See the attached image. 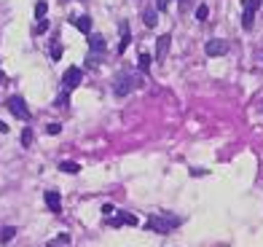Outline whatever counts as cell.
I'll use <instances>...</instances> for the list:
<instances>
[{"label": "cell", "mask_w": 263, "mask_h": 247, "mask_svg": "<svg viewBox=\"0 0 263 247\" xmlns=\"http://www.w3.org/2000/svg\"><path fill=\"white\" fill-rule=\"evenodd\" d=\"M170 43H172V35H161L156 41V62H164L166 54H170Z\"/></svg>", "instance_id": "cell-9"}, {"label": "cell", "mask_w": 263, "mask_h": 247, "mask_svg": "<svg viewBox=\"0 0 263 247\" xmlns=\"http://www.w3.org/2000/svg\"><path fill=\"white\" fill-rule=\"evenodd\" d=\"M59 129H62L59 124H49V129H46V132H49V135H59Z\"/></svg>", "instance_id": "cell-23"}, {"label": "cell", "mask_w": 263, "mask_h": 247, "mask_svg": "<svg viewBox=\"0 0 263 247\" xmlns=\"http://www.w3.org/2000/svg\"><path fill=\"white\" fill-rule=\"evenodd\" d=\"M32 143V129H25L22 132V145H30Z\"/></svg>", "instance_id": "cell-21"}, {"label": "cell", "mask_w": 263, "mask_h": 247, "mask_svg": "<svg viewBox=\"0 0 263 247\" xmlns=\"http://www.w3.org/2000/svg\"><path fill=\"white\" fill-rule=\"evenodd\" d=\"M204 54L207 56H223L229 54V41H220V38H212L204 43Z\"/></svg>", "instance_id": "cell-7"}, {"label": "cell", "mask_w": 263, "mask_h": 247, "mask_svg": "<svg viewBox=\"0 0 263 247\" xmlns=\"http://www.w3.org/2000/svg\"><path fill=\"white\" fill-rule=\"evenodd\" d=\"M73 25H76V30L91 35V19H89V16H76V19H73Z\"/></svg>", "instance_id": "cell-13"}, {"label": "cell", "mask_w": 263, "mask_h": 247, "mask_svg": "<svg viewBox=\"0 0 263 247\" xmlns=\"http://www.w3.org/2000/svg\"><path fill=\"white\" fill-rule=\"evenodd\" d=\"M188 6H191V0H180V8L183 11H188Z\"/></svg>", "instance_id": "cell-27"}, {"label": "cell", "mask_w": 263, "mask_h": 247, "mask_svg": "<svg viewBox=\"0 0 263 247\" xmlns=\"http://www.w3.org/2000/svg\"><path fill=\"white\" fill-rule=\"evenodd\" d=\"M14 237H16V229L14 226H3V229H0V244H8Z\"/></svg>", "instance_id": "cell-14"}, {"label": "cell", "mask_w": 263, "mask_h": 247, "mask_svg": "<svg viewBox=\"0 0 263 247\" xmlns=\"http://www.w3.org/2000/svg\"><path fill=\"white\" fill-rule=\"evenodd\" d=\"M118 32H121V43H118V49H116V54L121 56V54L126 51V46L132 43V32H129V25H126V22H121V25H118Z\"/></svg>", "instance_id": "cell-10"}, {"label": "cell", "mask_w": 263, "mask_h": 247, "mask_svg": "<svg viewBox=\"0 0 263 247\" xmlns=\"http://www.w3.org/2000/svg\"><path fill=\"white\" fill-rule=\"evenodd\" d=\"M102 215H105V220H107V215H113V204H105L102 207Z\"/></svg>", "instance_id": "cell-25"}, {"label": "cell", "mask_w": 263, "mask_h": 247, "mask_svg": "<svg viewBox=\"0 0 263 247\" xmlns=\"http://www.w3.org/2000/svg\"><path fill=\"white\" fill-rule=\"evenodd\" d=\"M67 244H70V237H67V234H59V237H57V239H51L46 247H67Z\"/></svg>", "instance_id": "cell-17"}, {"label": "cell", "mask_w": 263, "mask_h": 247, "mask_svg": "<svg viewBox=\"0 0 263 247\" xmlns=\"http://www.w3.org/2000/svg\"><path fill=\"white\" fill-rule=\"evenodd\" d=\"M6 132H8V124H6V121H0V135H6Z\"/></svg>", "instance_id": "cell-26"}, {"label": "cell", "mask_w": 263, "mask_h": 247, "mask_svg": "<svg viewBox=\"0 0 263 247\" xmlns=\"http://www.w3.org/2000/svg\"><path fill=\"white\" fill-rule=\"evenodd\" d=\"M207 16H210V8H207V6H204V3H201V6H199V8H196V19H199V22H204V19H207Z\"/></svg>", "instance_id": "cell-20"}, {"label": "cell", "mask_w": 263, "mask_h": 247, "mask_svg": "<svg viewBox=\"0 0 263 247\" xmlns=\"http://www.w3.org/2000/svg\"><path fill=\"white\" fill-rule=\"evenodd\" d=\"M260 3H263V0H245V11H242V27H245V30H253L255 14H258Z\"/></svg>", "instance_id": "cell-5"}, {"label": "cell", "mask_w": 263, "mask_h": 247, "mask_svg": "<svg viewBox=\"0 0 263 247\" xmlns=\"http://www.w3.org/2000/svg\"><path fill=\"white\" fill-rule=\"evenodd\" d=\"M166 6H170V0H156V11H166Z\"/></svg>", "instance_id": "cell-24"}, {"label": "cell", "mask_w": 263, "mask_h": 247, "mask_svg": "<svg viewBox=\"0 0 263 247\" xmlns=\"http://www.w3.org/2000/svg\"><path fill=\"white\" fill-rule=\"evenodd\" d=\"M105 223L110 229H121V226H137L140 220H137V215H132V213H118L116 218H107Z\"/></svg>", "instance_id": "cell-8"}, {"label": "cell", "mask_w": 263, "mask_h": 247, "mask_svg": "<svg viewBox=\"0 0 263 247\" xmlns=\"http://www.w3.org/2000/svg\"><path fill=\"white\" fill-rule=\"evenodd\" d=\"M142 25H145V27H156L159 25V11L148 6L145 11H142Z\"/></svg>", "instance_id": "cell-11"}, {"label": "cell", "mask_w": 263, "mask_h": 247, "mask_svg": "<svg viewBox=\"0 0 263 247\" xmlns=\"http://www.w3.org/2000/svg\"><path fill=\"white\" fill-rule=\"evenodd\" d=\"M105 56V38L100 32H91L89 35V54H86V65L89 67H97Z\"/></svg>", "instance_id": "cell-3"}, {"label": "cell", "mask_w": 263, "mask_h": 247, "mask_svg": "<svg viewBox=\"0 0 263 247\" xmlns=\"http://www.w3.org/2000/svg\"><path fill=\"white\" fill-rule=\"evenodd\" d=\"M137 67H140V73H148V70H151V56L145 51L137 56Z\"/></svg>", "instance_id": "cell-16"}, {"label": "cell", "mask_w": 263, "mask_h": 247, "mask_svg": "<svg viewBox=\"0 0 263 247\" xmlns=\"http://www.w3.org/2000/svg\"><path fill=\"white\" fill-rule=\"evenodd\" d=\"M59 172L78 175V172H81V164H78V161H62V164H59Z\"/></svg>", "instance_id": "cell-15"}, {"label": "cell", "mask_w": 263, "mask_h": 247, "mask_svg": "<svg viewBox=\"0 0 263 247\" xmlns=\"http://www.w3.org/2000/svg\"><path fill=\"white\" fill-rule=\"evenodd\" d=\"M142 86V78L135 73V70H121L116 78H113V91H116V97H126L129 91H135Z\"/></svg>", "instance_id": "cell-1"}, {"label": "cell", "mask_w": 263, "mask_h": 247, "mask_svg": "<svg viewBox=\"0 0 263 247\" xmlns=\"http://www.w3.org/2000/svg\"><path fill=\"white\" fill-rule=\"evenodd\" d=\"M46 11H49V3H46V0H41V3L35 6V16H38V19H46Z\"/></svg>", "instance_id": "cell-18"}, {"label": "cell", "mask_w": 263, "mask_h": 247, "mask_svg": "<svg viewBox=\"0 0 263 247\" xmlns=\"http://www.w3.org/2000/svg\"><path fill=\"white\" fill-rule=\"evenodd\" d=\"M183 223V218L177 215H151L145 220V229L148 231H156V234H170L172 229H177Z\"/></svg>", "instance_id": "cell-2"}, {"label": "cell", "mask_w": 263, "mask_h": 247, "mask_svg": "<svg viewBox=\"0 0 263 247\" xmlns=\"http://www.w3.org/2000/svg\"><path fill=\"white\" fill-rule=\"evenodd\" d=\"M81 78H83V70H81V67H70V70H67L65 78H62V91H65V97L81 84Z\"/></svg>", "instance_id": "cell-6"}, {"label": "cell", "mask_w": 263, "mask_h": 247, "mask_svg": "<svg viewBox=\"0 0 263 247\" xmlns=\"http://www.w3.org/2000/svg\"><path fill=\"white\" fill-rule=\"evenodd\" d=\"M46 207H49L51 213H59V210H62V199H59L57 191H46Z\"/></svg>", "instance_id": "cell-12"}, {"label": "cell", "mask_w": 263, "mask_h": 247, "mask_svg": "<svg viewBox=\"0 0 263 247\" xmlns=\"http://www.w3.org/2000/svg\"><path fill=\"white\" fill-rule=\"evenodd\" d=\"M6 108H8L11 113H14L16 119H22V121H30V119H32V116H30V110H27V102L22 100L19 94H11V97L6 100Z\"/></svg>", "instance_id": "cell-4"}, {"label": "cell", "mask_w": 263, "mask_h": 247, "mask_svg": "<svg viewBox=\"0 0 263 247\" xmlns=\"http://www.w3.org/2000/svg\"><path fill=\"white\" fill-rule=\"evenodd\" d=\"M51 60H62V43L59 41H54V46H51Z\"/></svg>", "instance_id": "cell-19"}, {"label": "cell", "mask_w": 263, "mask_h": 247, "mask_svg": "<svg viewBox=\"0 0 263 247\" xmlns=\"http://www.w3.org/2000/svg\"><path fill=\"white\" fill-rule=\"evenodd\" d=\"M46 30H49V22L41 19V22H38V27H35V32H46Z\"/></svg>", "instance_id": "cell-22"}]
</instances>
